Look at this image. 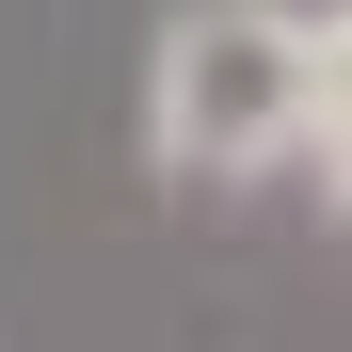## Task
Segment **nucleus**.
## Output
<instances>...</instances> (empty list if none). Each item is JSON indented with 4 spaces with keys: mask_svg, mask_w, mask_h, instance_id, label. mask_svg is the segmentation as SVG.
I'll list each match as a JSON object with an SVG mask.
<instances>
[{
    "mask_svg": "<svg viewBox=\"0 0 352 352\" xmlns=\"http://www.w3.org/2000/svg\"><path fill=\"white\" fill-rule=\"evenodd\" d=\"M352 80V32L305 0H176L144 48V160L192 192V176H272L305 144V96Z\"/></svg>",
    "mask_w": 352,
    "mask_h": 352,
    "instance_id": "f257e3e1",
    "label": "nucleus"
}]
</instances>
